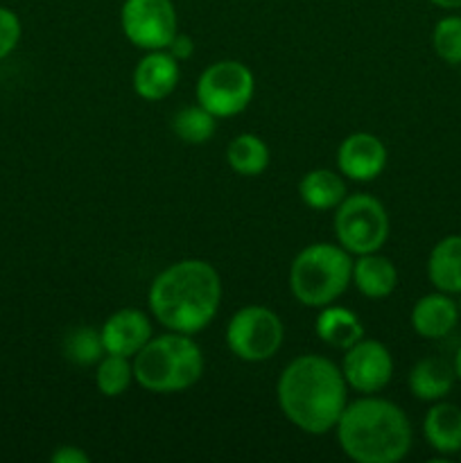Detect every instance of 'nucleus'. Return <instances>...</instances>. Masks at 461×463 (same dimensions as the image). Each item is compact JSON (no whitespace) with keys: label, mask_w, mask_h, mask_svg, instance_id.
<instances>
[{"label":"nucleus","mask_w":461,"mask_h":463,"mask_svg":"<svg viewBox=\"0 0 461 463\" xmlns=\"http://www.w3.org/2000/svg\"><path fill=\"white\" fill-rule=\"evenodd\" d=\"M134 380L152 393H176L203 373L202 348L183 333L152 337L134 355Z\"/></svg>","instance_id":"nucleus-4"},{"label":"nucleus","mask_w":461,"mask_h":463,"mask_svg":"<svg viewBox=\"0 0 461 463\" xmlns=\"http://www.w3.org/2000/svg\"><path fill=\"white\" fill-rule=\"evenodd\" d=\"M122 32L143 50H165L176 34V9L172 0H125Z\"/></svg>","instance_id":"nucleus-9"},{"label":"nucleus","mask_w":461,"mask_h":463,"mask_svg":"<svg viewBox=\"0 0 461 463\" xmlns=\"http://www.w3.org/2000/svg\"><path fill=\"white\" fill-rule=\"evenodd\" d=\"M337 165L343 176L353 181H373L387 165V147L382 140L366 131L343 138L337 149Z\"/></svg>","instance_id":"nucleus-11"},{"label":"nucleus","mask_w":461,"mask_h":463,"mask_svg":"<svg viewBox=\"0 0 461 463\" xmlns=\"http://www.w3.org/2000/svg\"><path fill=\"white\" fill-rule=\"evenodd\" d=\"M429 446L441 455L461 452V410L452 402H437L423 420Z\"/></svg>","instance_id":"nucleus-16"},{"label":"nucleus","mask_w":461,"mask_h":463,"mask_svg":"<svg viewBox=\"0 0 461 463\" xmlns=\"http://www.w3.org/2000/svg\"><path fill=\"white\" fill-rule=\"evenodd\" d=\"M215 116L199 104V107H185L172 118V131L176 138L188 145H202L215 134Z\"/></svg>","instance_id":"nucleus-22"},{"label":"nucleus","mask_w":461,"mask_h":463,"mask_svg":"<svg viewBox=\"0 0 461 463\" xmlns=\"http://www.w3.org/2000/svg\"><path fill=\"white\" fill-rule=\"evenodd\" d=\"M456 306H459V315H461V294H459V303H456Z\"/></svg>","instance_id":"nucleus-31"},{"label":"nucleus","mask_w":461,"mask_h":463,"mask_svg":"<svg viewBox=\"0 0 461 463\" xmlns=\"http://www.w3.org/2000/svg\"><path fill=\"white\" fill-rule=\"evenodd\" d=\"M131 378H134V366L129 364V357L107 353V355L98 362L95 384H98V392L102 393V396H122V393L129 389Z\"/></svg>","instance_id":"nucleus-23"},{"label":"nucleus","mask_w":461,"mask_h":463,"mask_svg":"<svg viewBox=\"0 0 461 463\" xmlns=\"http://www.w3.org/2000/svg\"><path fill=\"white\" fill-rule=\"evenodd\" d=\"M134 90L143 99L167 98L179 84V61L167 50H147L134 68Z\"/></svg>","instance_id":"nucleus-13"},{"label":"nucleus","mask_w":461,"mask_h":463,"mask_svg":"<svg viewBox=\"0 0 461 463\" xmlns=\"http://www.w3.org/2000/svg\"><path fill=\"white\" fill-rule=\"evenodd\" d=\"M298 194L315 211H330L343 202L346 184L333 170H312L298 184Z\"/></svg>","instance_id":"nucleus-20"},{"label":"nucleus","mask_w":461,"mask_h":463,"mask_svg":"<svg viewBox=\"0 0 461 463\" xmlns=\"http://www.w3.org/2000/svg\"><path fill=\"white\" fill-rule=\"evenodd\" d=\"M253 72L235 59H224L202 72L197 81V102L215 118L238 116L253 98Z\"/></svg>","instance_id":"nucleus-7"},{"label":"nucleus","mask_w":461,"mask_h":463,"mask_svg":"<svg viewBox=\"0 0 461 463\" xmlns=\"http://www.w3.org/2000/svg\"><path fill=\"white\" fill-rule=\"evenodd\" d=\"M434 52L450 66L461 63V16H446L437 23L432 34Z\"/></svg>","instance_id":"nucleus-25"},{"label":"nucleus","mask_w":461,"mask_h":463,"mask_svg":"<svg viewBox=\"0 0 461 463\" xmlns=\"http://www.w3.org/2000/svg\"><path fill=\"white\" fill-rule=\"evenodd\" d=\"M276 398L289 423L307 434H325L337 428L346 407V380L325 357L301 355L280 373Z\"/></svg>","instance_id":"nucleus-1"},{"label":"nucleus","mask_w":461,"mask_h":463,"mask_svg":"<svg viewBox=\"0 0 461 463\" xmlns=\"http://www.w3.org/2000/svg\"><path fill=\"white\" fill-rule=\"evenodd\" d=\"M315 330L321 342L333 348H343V351L364 337V326H362L360 317L348 307H337L333 303L325 306L316 317Z\"/></svg>","instance_id":"nucleus-19"},{"label":"nucleus","mask_w":461,"mask_h":463,"mask_svg":"<svg viewBox=\"0 0 461 463\" xmlns=\"http://www.w3.org/2000/svg\"><path fill=\"white\" fill-rule=\"evenodd\" d=\"M104 353L107 351H104L102 335L95 328L81 326V328L71 330L66 335V339H63V355L77 366L98 364L104 357Z\"/></svg>","instance_id":"nucleus-24"},{"label":"nucleus","mask_w":461,"mask_h":463,"mask_svg":"<svg viewBox=\"0 0 461 463\" xmlns=\"http://www.w3.org/2000/svg\"><path fill=\"white\" fill-rule=\"evenodd\" d=\"M54 463H89L90 457L75 446H61L52 455Z\"/></svg>","instance_id":"nucleus-28"},{"label":"nucleus","mask_w":461,"mask_h":463,"mask_svg":"<svg viewBox=\"0 0 461 463\" xmlns=\"http://www.w3.org/2000/svg\"><path fill=\"white\" fill-rule=\"evenodd\" d=\"M441 9H461V0H429Z\"/></svg>","instance_id":"nucleus-29"},{"label":"nucleus","mask_w":461,"mask_h":463,"mask_svg":"<svg viewBox=\"0 0 461 463\" xmlns=\"http://www.w3.org/2000/svg\"><path fill=\"white\" fill-rule=\"evenodd\" d=\"M21 39V21L7 7H0V59L7 57Z\"/></svg>","instance_id":"nucleus-26"},{"label":"nucleus","mask_w":461,"mask_h":463,"mask_svg":"<svg viewBox=\"0 0 461 463\" xmlns=\"http://www.w3.org/2000/svg\"><path fill=\"white\" fill-rule=\"evenodd\" d=\"M455 364L443 357H425L416 362L409 373V389L419 401H441L455 387Z\"/></svg>","instance_id":"nucleus-15"},{"label":"nucleus","mask_w":461,"mask_h":463,"mask_svg":"<svg viewBox=\"0 0 461 463\" xmlns=\"http://www.w3.org/2000/svg\"><path fill=\"white\" fill-rule=\"evenodd\" d=\"M342 373L346 384H351L355 392L371 396V393L387 387L389 380H391V353H389V348L384 344L362 337L360 342L346 348Z\"/></svg>","instance_id":"nucleus-10"},{"label":"nucleus","mask_w":461,"mask_h":463,"mask_svg":"<svg viewBox=\"0 0 461 463\" xmlns=\"http://www.w3.org/2000/svg\"><path fill=\"white\" fill-rule=\"evenodd\" d=\"M285 328L276 312L262 306L242 307L226 328V344L244 362H265L283 346Z\"/></svg>","instance_id":"nucleus-8"},{"label":"nucleus","mask_w":461,"mask_h":463,"mask_svg":"<svg viewBox=\"0 0 461 463\" xmlns=\"http://www.w3.org/2000/svg\"><path fill=\"white\" fill-rule=\"evenodd\" d=\"M226 161L238 175L258 176L269 165V147L253 134H240L226 149Z\"/></svg>","instance_id":"nucleus-21"},{"label":"nucleus","mask_w":461,"mask_h":463,"mask_svg":"<svg viewBox=\"0 0 461 463\" xmlns=\"http://www.w3.org/2000/svg\"><path fill=\"white\" fill-rule=\"evenodd\" d=\"M456 321H459V306L446 292L419 298L411 310V326L425 339L446 337L455 330Z\"/></svg>","instance_id":"nucleus-14"},{"label":"nucleus","mask_w":461,"mask_h":463,"mask_svg":"<svg viewBox=\"0 0 461 463\" xmlns=\"http://www.w3.org/2000/svg\"><path fill=\"white\" fill-rule=\"evenodd\" d=\"M167 52L172 54V57L176 59V61H183V59H190L194 52V41L190 39L188 34H181V32H176L174 36H172L170 45H167Z\"/></svg>","instance_id":"nucleus-27"},{"label":"nucleus","mask_w":461,"mask_h":463,"mask_svg":"<svg viewBox=\"0 0 461 463\" xmlns=\"http://www.w3.org/2000/svg\"><path fill=\"white\" fill-rule=\"evenodd\" d=\"M334 235L348 253L378 251L389 238V215L382 202L371 194L343 197L334 213Z\"/></svg>","instance_id":"nucleus-6"},{"label":"nucleus","mask_w":461,"mask_h":463,"mask_svg":"<svg viewBox=\"0 0 461 463\" xmlns=\"http://www.w3.org/2000/svg\"><path fill=\"white\" fill-rule=\"evenodd\" d=\"M99 335H102V344L107 353L122 357H134L152 339V324H149L145 312L134 310V307H125V310L113 312L104 321Z\"/></svg>","instance_id":"nucleus-12"},{"label":"nucleus","mask_w":461,"mask_h":463,"mask_svg":"<svg viewBox=\"0 0 461 463\" xmlns=\"http://www.w3.org/2000/svg\"><path fill=\"white\" fill-rule=\"evenodd\" d=\"M337 439L353 461L396 463L409 452L411 425L400 407L369 396L343 407Z\"/></svg>","instance_id":"nucleus-3"},{"label":"nucleus","mask_w":461,"mask_h":463,"mask_svg":"<svg viewBox=\"0 0 461 463\" xmlns=\"http://www.w3.org/2000/svg\"><path fill=\"white\" fill-rule=\"evenodd\" d=\"M353 279V260L337 244H310L289 267V288L298 303L325 307L346 292Z\"/></svg>","instance_id":"nucleus-5"},{"label":"nucleus","mask_w":461,"mask_h":463,"mask_svg":"<svg viewBox=\"0 0 461 463\" xmlns=\"http://www.w3.org/2000/svg\"><path fill=\"white\" fill-rule=\"evenodd\" d=\"M221 280L206 260H179L163 269L149 288V310L172 333L194 335L220 310Z\"/></svg>","instance_id":"nucleus-2"},{"label":"nucleus","mask_w":461,"mask_h":463,"mask_svg":"<svg viewBox=\"0 0 461 463\" xmlns=\"http://www.w3.org/2000/svg\"><path fill=\"white\" fill-rule=\"evenodd\" d=\"M452 364H455V373H456V378L461 380V346H459V351H456L455 362H452Z\"/></svg>","instance_id":"nucleus-30"},{"label":"nucleus","mask_w":461,"mask_h":463,"mask_svg":"<svg viewBox=\"0 0 461 463\" xmlns=\"http://www.w3.org/2000/svg\"><path fill=\"white\" fill-rule=\"evenodd\" d=\"M353 283L364 297L384 298L396 289L398 271L389 258L378 256V251L364 253L353 262Z\"/></svg>","instance_id":"nucleus-18"},{"label":"nucleus","mask_w":461,"mask_h":463,"mask_svg":"<svg viewBox=\"0 0 461 463\" xmlns=\"http://www.w3.org/2000/svg\"><path fill=\"white\" fill-rule=\"evenodd\" d=\"M429 283L446 294H461V235H447L432 249L428 260Z\"/></svg>","instance_id":"nucleus-17"}]
</instances>
